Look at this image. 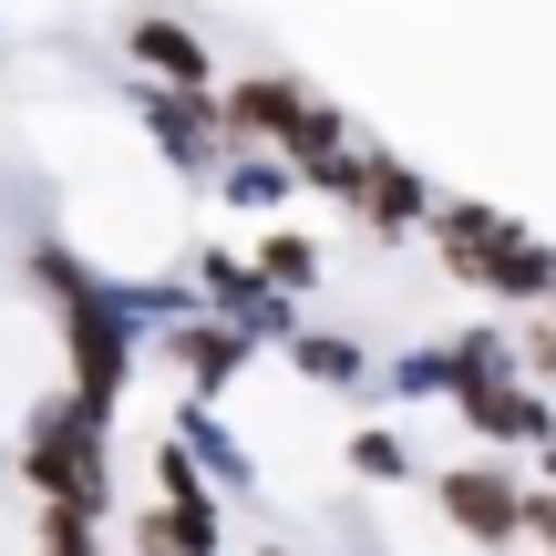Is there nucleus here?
Here are the masks:
<instances>
[{
    "label": "nucleus",
    "mask_w": 556,
    "mask_h": 556,
    "mask_svg": "<svg viewBox=\"0 0 556 556\" xmlns=\"http://www.w3.org/2000/svg\"><path fill=\"white\" fill-rule=\"evenodd\" d=\"M464 413H475L495 443H546V402H536V392H505V381H484V392H464Z\"/></svg>",
    "instance_id": "5"
},
{
    "label": "nucleus",
    "mask_w": 556,
    "mask_h": 556,
    "mask_svg": "<svg viewBox=\"0 0 556 556\" xmlns=\"http://www.w3.org/2000/svg\"><path fill=\"white\" fill-rule=\"evenodd\" d=\"M135 52L155 62V73H176V83H206V52L186 31H165V21H135Z\"/></svg>",
    "instance_id": "7"
},
{
    "label": "nucleus",
    "mask_w": 556,
    "mask_h": 556,
    "mask_svg": "<svg viewBox=\"0 0 556 556\" xmlns=\"http://www.w3.org/2000/svg\"><path fill=\"white\" fill-rule=\"evenodd\" d=\"M176 351H186V371H197L206 392H217V381H227V371H238V361H248V340H238V330H186Z\"/></svg>",
    "instance_id": "8"
},
{
    "label": "nucleus",
    "mask_w": 556,
    "mask_h": 556,
    "mask_svg": "<svg viewBox=\"0 0 556 556\" xmlns=\"http://www.w3.org/2000/svg\"><path fill=\"white\" fill-rule=\"evenodd\" d=\"M73 351H83V402H93V413H114V392H124V351H114V299H93V289L73 299Z\"/></svg>",
    "instance_id": "3"
},
{
    "label": "nucleus",
    "mask_w": 556,
    "mask_h": 556,
    "mask_svg": "<svg viewBox=\"0 0 556 556\" xmlns=\"http://www.w3.org/2000/svg\"><path fill=\"white\" fill-rule=\"evenodd\" d=\"M351 197L371 206L381 227H413V217H422V186H413V165H392V155H371V165H361V186H351Z\"/></svg>",
    "instance_id": "6"
},
{
    "label": "nucleus",
    "mask_w": 556,
    "mask_h": 556,
    "mask_svg": "<svg viewBox=\"0 0 556 556\" xmlns=\"http://www.w3.org/2000/svg\"><path fill=\"white\" fill-rule=\"evenodd\" d=\"M299 371H319V381H351L361 361H351V340H299Z\"/></svg>",
    "instance_id": "10"
},
{
    "label": "nucleus",
    "mask_w": 556,
    "mask_h": 556,
    "mask_svg": "<svg viewBox=\"0 0 556 556\" xmlns=\"http://www.w3.org/2000/svg\"><path fill=\"white\" fill-rule=\"evenodd\" d=\"M52 556H93V505H62L52 516Z\"/></svg>",
    "instance_id": "11"
},
{
    "label": "nucleus",
    "mask_w": 556,
    "mask_h": 556,
    "mask_svg": "<svg viewBox=\"0 0 556 556\" xmlns=\"http://www.w3.org/2000/svg\"><path fill=\"white\" fill-rule=\"evenodd\" d=\"M351 464H361V475H402V443H392V433H361Z\"/></svg>",
    "instance_id": "12"
},
{
    "label": "nucleus",
    "mask_w": 556,
    "mask_h": 556,
    "mask_svg": "<svg viewBox=\"0 0 556 556\" xmlns=\"http://www.w3.org/2000/svg\"><path fill=\"white\" fill-rule=\"evenodd\" d=\"M433 238H443V258H454V278H484V289H516V299L556 289V258H546V248H526L495 206H443Z\"/></svg>",
    "instance_id": "1"
},
{
    "label": "nucleus",
    "mask_w": 556,
    "mask_h": 556,
    "mask_svg": "<svg viewBox=\"0 0 556 556\" xmlns=\"http://www.w3.org/2000/svg\"><path fill=\"white\" fill-rule=\"evenodd\" d=\"M526 371H536V381H556V330H526Z\"/></svg>",
    "instance_id": "14"
},
{
    "label": "nucleus",
    "mask_w": 556,
    "mask_h": 556,
    "mask_svg": "<svg viewBox=\"0 0 556 556\" xmlns=\"http://www.w3.org/2000/svg\"><path fill=\"white\" fill-rule=\"evenodd\" d=\"M93 422H103L93 402H41V413H31V475H41V495L93 505V464H103Z\"/></svg>",
    "instance_id": "2"
},
{
    "label": "nucleus",
    "mask_w": 556,
    "mask_h": 556,
    "mask_svg": "<svg viewBox=\"0 0 556 556\" xmlns=\"http://www.w3.org/2000/svg\"><path fill=\"white\" fill-rule=\"evenodd\" d=\"M227 197H238V206H268V197H278V165H238V186H227Z\"/></svg>",
    "instance_id": "13"
},
{
    "label": "nucleus",
    "mask_w": 556,
    "mask_h": 556,
    "mask_svg": "<svg viewBox=\"0 0 556 556\" xmlns=\"http://www.w3.org/2000/svg\"><path fill=\"white\" fill-rule=\"evenodd\" d=\"M258 278H278V289H309V278H319V248H309V238H268V248H258Z\"/></svg>",
    "instance_id": "9"
},
{
    "label": "nucleus",
    "mask_w": 556,
    "mask_h": 556,
    "mask_svg": "<svg viewBox=\"0 0 556 556\" xmlns=\"http://www.w3.org/2000/svg\"><path fill=\"white\" fill-rule=\"evenodd\" d=\"M268 556H289V546H268Z\"/></svg>",
    "instance_id": "15"
},
{
    "label": "nucleus",
    "mask_w": 556,
    "mask_h": 556,
    "mask_svg": "<svg viewBox=\"0 0 556 556\" xmlns=\"http://www.w3.org/2000/svg\"><path fill=\"white\" fill-rule=\"evenodd\" d=\"M516 484H505V475H443V516H454L464 526V536H484V546H505V536H516Z\"/></svg>",
    "instance_id": "4"
}]
</instances>
